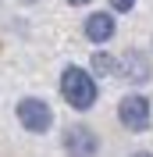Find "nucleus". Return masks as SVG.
I'll return each mask as SVG.
<instances>
[{
  "mask_svg": "<svg viewBox=\"0 0 153 157\" xmlns=\"http://www.w3.org/2000/svg\"><path fill=\"white\" fill-rule=\"evenodd\" d=\"M118 118H121V125L128 132H146L150 128V100L132 93V97H125L118 104Z\"/></svg>",
  "mask_w": 153,
  "mask_h": 157,
  "instance_id": "obj_2",
  "label": "nucleus"
},
{
  "mask_svg": "<svg viewBox=\"0 0 153 157\" xmlns=\"http://www.w3.org/2000/svg\"><path fill=\"white\" fill-rule=\"evenodd\" d=\"M64 150H68V157H96V150H100L96 132L86 125H71L64 132Z\"/></svg>",
  "mask_w": 153,
  "mask_h": 157,
  "instance_id": "obj_4",
  "label": "nucleus"
},
{
  "mask_svg": "<svg viewBox=\"0 0 153 157\" xmlns=\"http://www.w3.org/2000/svg\"><path fill=\"white\" fill-rule=\"evenodd\" d=\"M93 71L96 75H110V71H118V61L110 54H103V50H96L93 54Z\"/></svg>",
  "mask_w": 153,
  "mask_h": 157,
  "instance_id": "obj_7",
  "label": "nucleus"
},
{
  "mask_svg": "<svg viewBox=\"0 0 153 157\" xmlns=\"http://www.w3.org/2000/svg\"><path fill=\"white\" fill-rule=\"evenodd\" d=\"M25 4H32V0H25Z\"/></svg>",
  "mask_w": 153,
  "mask_h": 157,
  "instance_id": "obj_11",
  "label": "nucleus"
},
{
  "mask_svg": "<svg viewBox=\"0 0 153 157\" xmlns=\"http://www.w3.org/2000/svg\"><path fill=\"white\" fill-rule=\"evenodd\" d=\"M110 7H114V11H132L135 0H110Z\"/></svg>",
  "mask_w": 153,
  "mask_h": 157,
  "instance_id": "obj_8",
  "label": "nucleus"
},
{
  "mask_svg": "<svg viewBox=\"0 0 153 157\" xmlns=\"http://www.w3.org/2000/svg\"><path fill=\"white\" fill-rule=\"evenodd\" d=\"M68 4H89V0H68Z\"/></svg>",
  "mask_w": 153,
  "mask_h": 157,
  "instance_id": "obj_9",
  "label": "nucleus"
},
{
  "mask_svg": "<svg viewBox=\"0 0 153 157\" xmlns=\"http://www.w3.org/2000/svg\"><path fill=\"white\" fill-rule=\"evenodd\" d=\"M61 93H64V100L75 111H86V107L96 104V82H93V75L82 71V68H64V75H61Z\"/></svg>",
  "mask_w": 153,
  "mask_h": 157,
  "instance_id": "obj_1",
  "label": "nucleus"
},
{
  "mask_svg": "<svg viewBox=\"0 0 153 157\" xmlns=\"http://www.w3.org/2000/svg\"><path fill=\"white\" fill-rule=\"evenodd\" d=\"M118 71H121L128 82H146L150 78V61L143 57V54H135V50H128L121 61H118Z\"/></svg>",
  "mask_w": 153,
  "mask_h": 157,
  "instance_id": "obj_5",
  "label": "nucleus"
},
{
  "mask_svg": "<svg viewBox=\"0 0 153 157\" xmlns=\"http://www.w3.org/2000/svg\"><path fill=\"white\" fill-rule=\"evenodd\" d=\"M18 121L29 132H47L50 125H54V111L43 104V100H36V97H25L18 104Z\"/></svg>",
  "mask_w": 153,
  "mask_h": 157,
  "instance_id": "obj_3",
  "label": "nucleus"
},
{
  "mask_svg": "<svg viewBox=\"0 0 153 157\" xmlns=\"http://www.w3.org/2000/svg\"><path fill=\"white\" fill-rule=\"evenodd\" d=\"M132 157H153V154H132Z\"/></svg>",
  "mask_w": 153,
  "mask_h": 157,
  "instance_id": "obj_10",
  "label": "nucleus"
},
{
  "mask_svg": "<svg viewBox=\"0 0 153 157\" xmlns=\"http://www.w3.org/2000/svg\"><path fill=\"white\" fill-rule=\"evenodd\" d=\"M82 29H86V36L93 39V43H103V39L114 36V18H110V14H103V11H96V14H89V18H86V25H82Z\"/></svg>",
  "mask_w": 153,
  "mask_h": 157,
  "instance_id": "obj_6",
  "label": "nucleus"
}]
</instances>
